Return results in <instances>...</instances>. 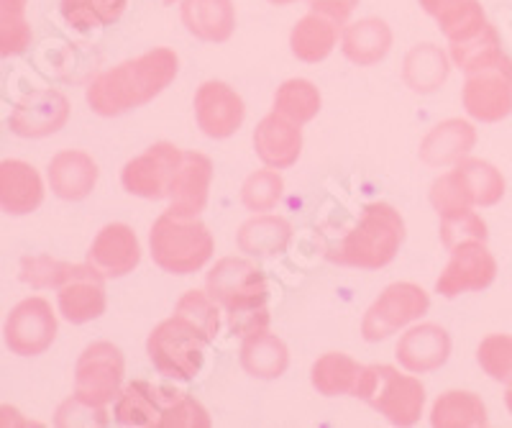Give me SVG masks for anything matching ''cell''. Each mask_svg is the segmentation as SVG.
Here are the masks:
<instances>
[{
    "label": "cell",
    "instance_id": "cell-37",
    "mask_svg": "<svg viewBox=\"0 0 512 428\" xmlns=\"http://www.w3.org/2000/svg\"><path fill=\"white\" fill-rule=\"evenodd\" d=\"M175 313L182 316L185 321H190L200 334L208 339V344L218 336L221 329V305L210 298L208 290H187L175 305Z\"/></svg>",
    "mask_w": 512,
    "mask_h": 428
},
{
    "label": "cell",
    "instance_id": "cell-1",
    "mask_svg": "<svg viewBox=\"0 0 512 428\" xmlns=\"http://www.w3.org/2000/svg\"><path fill=\"white\" fill-rule=\"evenodd\" d=\"M177 72H180V57L172 49L157 47L95 75L85 98L98 116H123L152 103L159 93L175 83Z\"/></svg>",
    "mask_w": 512,
    "mask_h": 428
},
{
    "label": "cell",
    "instance_id": "cell-30",
    "mask_svg": "<svg viewBox=\"0 0 512 428\" xmlns=\"http://www.w3.org/2000/svg\"><path fill=\"white\" fill-rule=\"evenodd\" d=\"M292 241V226L282 216L256 213L246 223H241L236 244L249 257H277L285 254Z\"/></svg>",
    "mask_w": 512,
    "mask_h": 428
},
{
    "label": "cell",
    "instance_id": "cell-29",
    "mask_svg": "<svg viewBox=\"0 0 512 428\" xmlns=\"http://www.w3.org/2000/svg\"><path fill=\"white\" fill-rule=\"evenodd\" d=\"M420 8L436 18L448 44L469 39L489 24L479 0H420Z\"/></svg>",
    "mask_w": 512,
    "mask_h": 428
},
{
    "label": "cell",
    "instance_id": "cell-20",
    "mask_svg": "<svg viewBox=\"0 0 512 428\" xmlns=\"http://www.w3.org/2000/svg\"><path fill=\"white\" fill-rule=\"evenodd\" d=\"M256 157L272 170H287L303 154V131L300 124L272 111L254 129Z\"/></svg>",
    "mask_w": 512,
    "mask_h": 428
},
{
    "label": "cell",
    "instance_id": "cell-35",
    "mask_svg": "<svg viewBox=\"0 0 512 428\" xmlns=\"http://www.w3.org/2000/svg\"><path fill=\"white\" fill-rule=\"evenodd\" d=\"M320 103H323L320 90L305 77H292V80L282 83L274 95V111L300 126L310 124L318 116Z\"/></svg>",
    "mask_w": 512,
    "mask_h": 428
},
{
    "label": "cell",
    "instance_id": "cell-10",
    "mask_svg": "<svg viewBox=\"0 0 512 428\" xmlns=\"http://www.w3.org/2000/svg\"><path fill=\"white\" fill-rule=\"evenodd\" d=\"M431 308V298L415 282H392L384 293L369 305L361 321V336L367 341H384L405 329L408 323L420 321Z\"/></svg>",
    "mask_w": 512,
    "mask_h": 428
},
{
    "label": "cell",
    "instance_id": "cell-26",
    "mask_svg": "<svg viewBox=\"0 0 512 428\" xmlns=\"http://www.w3.org/2000/svg\"><path fill=\"white\" fill-rule=\"evenodd\" d=\"M392 49V29L382 18H361L346 24L341 31V52L359 67H372L382 62Z\"/></svg>",
    "mask_w": 512,
    "mask_h": 428
},
{
    "label": "cell",
    "instance_id": "cell-11",
    "mask_svg": "<svg viewBox=\"0 0 512 428\" xmlns=\"http://www.w3.org/2000/svg\"><path fill=\"white\" fill-rule=\"evenodd\" d=\"M57 339V316L44 298H26L8 313L3 341L18 357H39Z\"/></svg>",
    "mask_w": 512,
    "mask_h": 428
},
{
    "label": "cell",
    "instance_id": "cell-31",
    "mask_svg": "<svg viewBox=\"0 0 512 428\" xmlns=\"http://www.w3.org/2000/svg\"><path fill=\"white\" fill-rule=\"evenodd\" d=\"M448 57L436 44H415L402 62V80L413 93H436L448 77Z\"/></svg>",
    "mask_w": 512,
    "mask_h": 428
},
{
    "label": "cell",
    "instance_id": "cell-27",
    "mask_svg": "<svg viewBox=\"0 0 512 428\" xmlns=\"http://www.w3.org/2000/svg\"><path fill=\"white\" fill-rule=\"evenodd\" d=\"M290 352L280 336L267 329L249 331L241 341V367L256 380H277L287 372Z\"/></svg>",
    "mask_w": 512,
    "mask_h": 428
},
{
    "label": "cell",
    "instance_id": "cell-36",
    "mask_svg": "<svg viewBox=\"0 0 512 428\" xmlns=\"http://www.w3.org/2000/svg\"><path fill=\"white\" fill-rule=\"evenodd\" d=\"M441 218V241L451 252L464 241H487V223L472 206H454L438 211Z\"/></svg>",
    "mask_w": 512,
    "mask_h": 428
},
{
    "label": "cell",
    "instance_id": "cell-28",
    "mask_svg": "<svg viewBox=\"0 0 512 428\" xmlns=\"http://www.w3.org/2000/svg\"><path fill=\"white\" fill-rule=\"evenodd\" d=\"M338 31L341 24H336L333 18L323 16L318 11H310L308 16H303L295 24L290 34V49L300 62L305 65H318L326 57H331V52L338 44Z\"/></svg>",
    "mask_w": 512,
    "mask_h": 428
},
{
    "label": "cell",
    "instance_id": "cell-17",
    "mask_svg": "<svg viewBox=\"0 0 512 428\" xmlns=\"http://www.w3.org/2000/svg\"><path fill=\"white\" fill-rule=\"evenodd\" d=\"M105 277L95 272L88 262L77 264L70 280L64 282L57 293L59 313L64 321L82 326L105 313Z\"/></svg>",
    "mask_w": 512,
    "mask_h": 428
},
{
    "label": "cell",
    "instance_id": "cell-2",
    "mask_svg": "<svg viewBox=\"0 0 512 428\" xmlns=\"http://www.w3.org/2000/svg\"><path fill=\"white\" fill-rule=\"evenodd\" d=\"M208 295L228 313L233 334L246 336L249 331L267 329V277L251 259L223 257L213 264L205 280Z\"/></svg>",
    "mask_w": 512,
    "mask_h": 428
},
{
    "label": "cell",
    "instance_id": "cell-19",
    "mask_svg": "<svg viewBox=\"0 0 512 428\" xmlns=\"http://www.w3.org/2000/svg\"><path fill=\"white\" fill-rule=\"evenodd\" d=\"M213 162L200 152H182V162L169 188V211L177 216H200L208 206Z\"/></svg>",
    "mask_w": 512,
    "mask_h": 428
},
{
    "label": "cell",
    "instance_id": "cell-14",
    "mask_svg": "<svg viewBox=\"0 0 512 428\" xmlns=\"http://www.w3.org/2000/svg\"><path fill=\"white\" fill-rule=\"evenodd\" d=\"M67 121H70V100L59 90L41 88L18 100L8 126L21 139H47L62 131Z\"/></svg>",
    "mask_w": 512,
    "mask_h": 428
},
{
    "label": "cell",
    "instance_id": "cell-45",
    "mask_svg": "<svg viewBox=\"0 0 512 428\" xmlns=\"http://www.w3.org/2000/svg\"><path fill=\"white\" fill-rule=\"evenodd\" d=\"M26 6H29V0H0V21L26 16Z\"/></svg>",
    "mask_w": 512,
    "mask_h": 428
},
{
    "label": "cell",
    "instance_id": "cell-18",
    "mask_svg": "<svg viewBox=\"0 0 512 428\" xmlns=\"http://www.w3.org/2000/svg\"><path fill=\"white\" fill-rule=\"evenodd\" d=\"M397 362L413 375H428L441 370L451 357V336L438 323H420L397 341Z\"/></svg>",
    "mask_w": 512,
    "mask_h": 428
},
{
    "label": "cell",
    "instance_id": "cell-40",
    "mask_svg": "<svg viewBox=\"0 0 512 428\" xmlns=\"http://www.w3.org/2000/svg\"><path fill=\"white\" fill-rule=\"evenodd\" d=\"M502 49V39L497 34V29L492 24L484 26L482 31H477L469 39H461V42L448 44V54H451V62H454L459 70H472L474 65H479L482 59H487L489 54H495Z\"/></svg>",
    "mask_w": 512,
    "mask_h": 428
},
{
    "label": "cell",
    "instance_id": "cell-24",
    "mask_svg": "<svg viewBox=\"0 0 512 428\" xmlns=\"http://www.w3.org/2000/svg\"><path fill=\"white\" fill-rule=\"evenodd\" d=\"M180 16L185 29L200 42L223 44L236 29L233 0H182Z\"/></svg>",
    "mask_w": 512,
    "mask_h": 428
},
{
    "label": "cell",
    "instance_id": "cell-23",
    "mask_svg": "<svg viewBox=\"0 0 512 428\" xmlns=\"http://www.w3.org/2000/svg\"><path fill=\"white\" fill-rule=\"evenodd\" d=\"M477 144V129L464 118H446L420 141V159L428 167L456 165Z\"/></svg>",
    "mask_w": 512,
    "mask_h": 428
},
{
    "label": "cell",
    "instance_id": "cell-15",
    "mask_svg": "<svg viewBox=\"0 0 512 428\" xmlns=\"http://www.w3.org/2000/svg\"><path fill=\"white\" fill-rule=\"evenodd\" d=\"M246 106L241 95L221 80H208L195 93V121L210 139H228L241 129Z\"/></svg>",
    "mask_w": 512,
    "mask_h": 428
},
{
    "label": "cell",
    "instance_id": "cell-5",
    "mask_svg": "<svg viewBox=\"0 0 512 428\" xmlns=\"http://www.w3.org/2000/svg\"><path fill=\"white\" fill-rule=\"evenodd\" d=\"M149 249L159 270L169 275H192L213 259L216 241L198 216L164 211L149 231Z\"/></svg>",
    "mask_w": 512,
    "mask_h": 428
},
{
    "label": "cell",
    "instance_id": "cell-12",
    "mask_svg": "<svg viewBox=\"0 0 512 428\" xmlns=\"http://www.w3.org/2000/svg\"><path fill=\"white\" fill-rule=\"evenodd\" d=\"M180 162L182 149H177L175 144L169 141L152 144L144 154L126 162L121 172L123 190L146 200L169 198V188H172Z\"/></svg>",
    "mask_w": 512,
    "mask_h": 428
},
{
    "label": "cell",
    "instance_id": "cell-46",
    "mask_svg": "<svg viewBox=\"0 0 512 428\" xmlns=\"http://www.w3.org/2000/svg\"><path fill=\"white\" fill-rule=\"evenodd\" d=\"M505 385H507V393H505V405H507V411L512 413V377H510V380L505 382Z\"/></svg>",
    "mask_w": 512,
    "mask_h": 428
},
{
    "label": "cell",
    "instance_id": "cell-33",
    "mask_svg": "<svg viewBox=\"0 0 512 428\" xmlns=\"http://www.w3.org/2000/svg\"><path fill=\"white\" fill-rule=\"evenodd\" d=\"M431 426L436 428H479L487 426V408L482 398L466 390H448L433 403Z\"/></svg>",
    "mask_w": 512,
    "mask_h": 428
},
{
    "label": "cell",
    "instance_id": "cell-21",
    "mask_svg": "<svg viewBox=\"0 0 512 428\" xmlns=\"http://www.w3.org/2000/svg\"><path fill=\"white\" fill-rule=\"evenodd\" d=\"M44 180L24 159H0V211L29 216L44 203Z\"/></svg>",
    "mask_w": 512,
    "mask_h": 428
},
{
    "label": "cell",
    "instance_id": "cell-42",
    "mask_svg": "<svg viewBox=\"0 0 512 428\" xmlns=\"http://www.w3.org/2000/svg\"><path fill=\"white\" fill-rule=\"evenodd\" d=\"M31 42H34V31H31L26 16L0 21V59L21 57L29 52Z\"/></svg>",
    "mask_w": 512,
    "mask_h": 428
},
{
    "label": "cell",
    "instance_id": "cell-6",
    "mask_svg": "<svg viewBox=\"0 0 512 428\" xmlns=\"http://www.w3.org/2000/svg\"><path fill=\"white\" fill-rule=\"evenodd\" d=\"M354 398L372 405L392 426H415L423 416L425 387L413 372L402 375L390 364H367Z\"/></svg>",
    "mask_w": 512,
    "mask_h": 428
},
{
    "label": "cell",
    "instance_id": "cell-25",
    "mask_svg": "<svg viewBox=\"0 0 512 428\" xmlns=\"http://www.w3.org/2000/svg\"><path fill=\"white\" fill-rule=\"evenodd\" d=\"M448 175L474 208H492L505 198V177L484 159L464 157L461 162H456Z\"/></svg>",
    "mask_w": 512,
    "mask_h": 428
},
{
    "label": "cell",
    "instance_id": "cell-39",
    "mask_svg": "<svg viewBox=\"0 0 512 428\" xmlns=\"http://www.w3.org/2000/svg\"><path fill=\"white\" fill-rule=\"evenodd\" d=\"M77 264L62 262V259H52L47 254L39 257H24L21 259V280L31 285L34 290L47 288H62L64 282L70 280Z\"/></svg>",
    "mask_w": 512,
    "mask_h": 428
},
{
    "label": "cell",
    "instance_id": "cell-22",
    "mask_svg": "<svg viewBox=\"0 0 512 428\" xmlns=\"http://www.w3.org/2000/svg\"><path fill=\"white\" fill-rule=\"evenodd\" d=\"M98 175V162L82 149H64V152L54 154L47 167L52 193L62 200H70V203L88 198L98 185Z\"/></svg>",
    "mask_w": 512,
    "mask_h": 428
},
{
    "label": "cell",
    "instance_id": "cell-48",
    "mask_svg": "<svg viewBox=\"0 0 512 428\" xmlns=\"http://www.w3.org/2000/svg\"><path fill=\"white\" fill-rule=\"evenodd\" d=\"M164 3H169V6H172V3H182V0H164Z\"/></svg>",
    "mask_w": 512,
    "mask_h": 428
},
{
    "label": "cell",
    "instance_id": "cell-8",
    "mask_svg": "<svg viewBox=\"0 0 512 428\" xmlns=\"http://www.w3.org/2000/svg\"><path fill=\"white\" fill-rule=\"evenodd\" d=\"M461 90L466 113L482 124H500L512 113V59L505 49L489 54L472 70H466Z\"/></svg>",
    "mask_w": 512,
    "mask_h": 428
},
{
    "label": "cell",
    "instance_id": "cell-4",
    "mask_svg": "<svg viewBox=\"0 0 512 428\" xmlns=\"http://www.w3.org/2000/svg\"><path fill=\"white\" fill-rule=\"evenodd\" d=\"M405 221L390 203H369L354 229L328 252V259L359 270H382L400 252Z\"/></svg>",
    "mask_w": 512,
    "mask_h": 428
},
{
    "label": "cell",
    "instance_id": "cell-43",
    "mask_svg": "<svg viewBox=\"0 0 512 428\" xmlns=\"http://www.w3.org/2000/svg\"><path fill=\"white\" fill-rule=\"evenodd\" d=\"M308 3H310V11L323 13V16L333 18V21L341 26L349 24L351 13H354V8L359 6V0H308Z\"/></svg>",
    "mask_w": 512,
    "mask_h": 428
},
{
    "label": "cell",
    "instance_id": "cell-3",
    "mask_svg": "<svg viewBox=\"0 0 512 428\" xmlns=\"http://www.w3.org/2000/svg\"><path fill=\"white\" fill-rule=\"evenodd\" d=\"M113 416L121 426L136 428H208L210 416L187 393L146 380L128 382L118 393Z\"/></svg>",
    "mask_w": 512,
    "mask_h": 428
},
{
    "label": "cell",
    "instance_id": "cell-41",
    "mask_svg": "<svg viewBox=\"0 0 512 428\" xmlns=\"http://www.w3.org/2000/svg\"><path fill=\"white\" fill-rule=\"evenodd\" d=\"M477 362L495 382H507L512 377V336L492 334L482 339L477 349Z\"/></svg>",
    "mask_w": 512,
    "mask_h": 428
},
{
    "label": "cell",
    "instance_id": "cell-44",
    "mask_svg": "<svg viewBox=\"0 0 512 428\" xmlns=\"http://www.w3.org/2000/svg\"><path fill=\"white\" fill-rule=\"evenodd\" d=\"M16 426H29L21 411L13 405H0V428H16Z\"/></svg>",
    "mask_w": 512,
    "mask_h": 428
},
{
    "label": "cell",
    "instance_id": "cell-7",
    "mask_svg": "<svg viewBox=\"0 0 512 428\" xmlns=\"http://www.w3.org/2000/svg\"><path fill=\"white\" fill-rule=\"evenodd\" d=\"M205 346H208V339L190 321L175 313L149 334L146 354H149L159 375L190 382L203 370Z\"/></svg>",
    "mask_w": 512,
    "mask_h": 428
},
{
    "label": "cell",
    "instance_id": "cell-9",
    "mask_svg": "<svg viewBox=\"0 0 512 428\" xmlns=\"http://www.w3.org/2000/svg\"><path fill=\"white\" fill-rule=\"evenodd\" d=\"M123 352L111 341H93L85 346L75 364V395L72 398L90 405L95 411H105L118 398L123 385Z\"/></svg>",
    "mask_w": 512,
    "mask_h": 428
},
{
    "label": "cell",
    "instance_id": "cell-38",
    "mask_svg": "<svg viewBox=\"0 0 512 428\" xmlns=\"http://www.w3.org/2000/svg\"><path fill=\"white\" fill-rule=\"evenodd\" d=\"M282 195H285V182H282L280 172L267 167V170H256L254 175L246 177L244 188H241V203L254 213H267L280 206Z\"/></svg>",
    "mask_w": 512,
    "mask_h": 428
},
{
    "label": "cell",
    "instance_id": "cell-16",
    "mask_svg": "<svg viewBox=\"0 0 512 428\" xmlns=\"http://www.w3.org/2000/svg\"><path fill=\"white\" fill-rule=\"evenodd\" d=\"M141 262L139 236L126 223H108L98 231L88 249V264L105 280H116L134 272Z\"/></svg>",
    "mask_w": 512,
    "mask_h": 428
},
{
    "label": "cell",
    "instance_id": "cell-13",
    "mask_svg": "<svg viewBox=\"0 0 512 428\" xmlns=\"http://www.w3.org/2000/svg\"><path fill=\"white\" fill-rule=\"evenodd\" d=\"M497 277V259L487 249V241H464L451 249V262L436 282V293L456 298L461 293L487 290Z\"/></svg>",
    "mask_w": 512,
    "mask_h": 428
},
{
    "label": "cell",
    "instance_id": "cell-47",
    "mask_svg": "<svg viewBox=\"0 0 512 428\" xmlns=\"http://www.w3.org/2000/svg\"><path fill=\"white\" fill-rule=\"evenodd\" d=\"M269 3H274V6H292L297 0H269Z\"/></svg>",
    "mask_w": 512,
    "mask_h": 428
},
{
    "label": "cell",
    "instance_id": "cell-34",
    "mask_svg": "<svg viewBox=\"0 0 512 428\" xmlns=\"http://www.w3.org/2000/svg\"><path fill=\"white\" fill-rule=\"evenodd\" d=\"M126 6L128 0H59V13L75 31H93L116 24Z\"/></svg>",
    "mask_w": 512,
    "mask_h": 428
},
{
    "label": "cell",
    "instance_id": "cell-32",
    "mask_svg": "<svg viewBox=\"0 0 512 428\" xmlns=\"http://www.w3.org/2000/svg\"><path fill=\"white\" fill-rule=\"evenodd\" d=\"M364 364L351 359L349 354L331 352L323 354L310 370V382L320 395L336 398V395H354L359 387Z\"/></svg>",
    "mask_w": 512,
    "mask_h": 428
}]
</instances>
